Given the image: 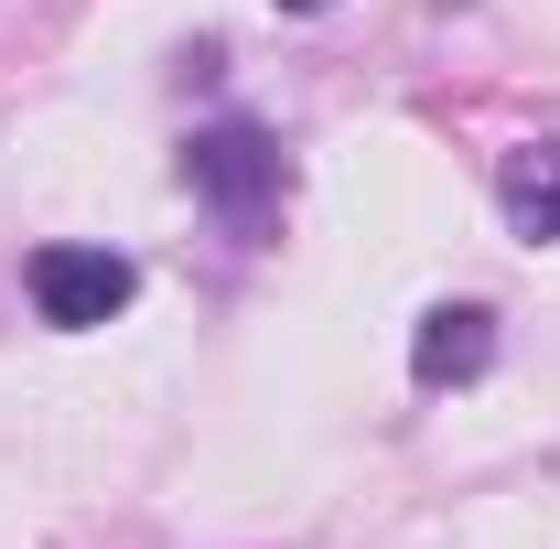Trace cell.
<instances>
[{
  "label": "cell",
  "instance_id": "3",
  "mask_svg": "<svg viewBox=\"0 0 560 549\" xmlns=\"http://www.w3.org/2000/svg\"><path fill=\"white\" fill-rule=\"evenodd\" d=\"M486 355H495V313L486 302H431L420 335H410V377L420 388H464V377H486Z\"/></svg>",
  "mask_w": 560,
  "mask_h": 549
},
{
  "label": "cell",
  "instance_id": "2",
  "mask_svg": "<svg viewBox=\"0 0 560 549\" xmlns=\"http://www.w3.org/2000/svg\"><path fill=\"white\" fill-rule=\"evenodd\" d=\"M22 291H33V313H44L55 335H97V324L140 291V270L119 259V248H75V237H55V248H33Z\"/></svg>",
  "mask_w": 560,
  "mask_h": 549
},
{
  "label": "cell",
  "instance_id": "4",
  "mask_svg": "<svg viewBox=\"0 0 560 549\" xmlns=\"http://www.w3.org/2000/svg\"><path fill=\"white\" fill-rule=\"evenodd\" d=\"M495 206H506V226H517L528 248H550V237H560V140L506 151V173H495Z\"/></svg>",
  "mask_w": 560,
  "mask_h": 549
},
{
  "label": "cell",
  "instance_id": "5",
  "mask_svg": "<svg viewBox=\"0 0 560 549\" xmlns=\"http://www.w3.org/2000/svg\"><path fill=\"white\" fill-rule=\"evenodd\" d=\"M280 11H335V0H280Z\"/></svg>",
  "mask_w": 560,
  "mask_h": 549
},
{
  "label": "cell",
  "instance_id": "1",
  "mask_svg": "<svg viewBox=\"0 0 560 549\" xmlns=\"http://www.w3.org/2000/svg\"><path fill=\"white\" fill-rule=\"evenodd\" d=\"M184 184H195L226 226H270V206H280V140L259 130V119H215V130L184 140Z\"/></svg>",
  "mask_w": 560,
  "mask_h": 549
}]
</instances>
